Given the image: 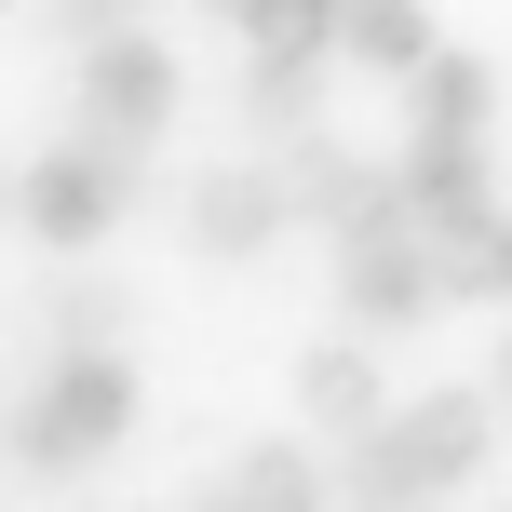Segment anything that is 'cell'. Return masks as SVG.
Segmentation results:
<instances>
[{
  "mask_svg": "<svg viewBox=\"0 0 512 512\" xmlns=\"http://www.w3.org/2000/svg\"><path fill=\"white\" fill-rule=\"evenodd\" d=\"M122 432H135V364L122 351H54L41 378H27V405H14V472L27 486H68V472L108 459Z\"/></svg>",
  "mask_w": 512,
  "mask_h": 512,
  "instance_id": "7a4b0ae2",
  "label": "cell"
},
{
  "mask_svg": "<svg viewBox=\"0 0 512 512\" xmlns=\"http://www.w3.org/2000/svg\"><path fill=\"white\" fill-rule=\"evenodd\" d=\"M122 203H135V162L122 149H41L14 176V216H27V243H54V256H95L108 230H122Z\"/></svg>",
  "mask_w": 512,
  "mask_h": 512,
  "instance_id": "5b68a950",
  "label": "cell"
},
{
  "mask_svg": "<svg viewBox=\"0 0 512 512\" xmlns=\"http://www.w3.org/2000/svg\"><path fill=\"white\" fill-rule=\"evenodd\" d=\"M230 499L243 512H337V472L310 459V445H243V459H230Z\"/></svg>",
  "mask_w": 512,
  "mask_h": 512,
  "instance_id": "ba28073f",
  "label": "cell"
},
{
  "mask_svg": "<svg viewBox=\"0 0 512 512\" xmlns=\"http://www.w3.org/2000/svg\"><path fill=\"white\" fill-rule=\"evenodd\" d=\"M324 54H337V68L405 81L418 54H432V14H418V0H337V14H324Z\"/></svg>",
  "mask_w": 512,
  "mask_h": 512,
  "instance_id": "52a82bcc",
  "label": "cell"
},
{
  "mask_svg": "<svg viewBox=\"0 0 512 512\" xmlns=\"http://www.w3.org/2000/svg\"><path fill=\"white\" fill-rule=\"evenodd\" d=\"M189 243H203V256H256V243H283V189H270V162H216V176L189 189Z\"/></svg>",
  "mask_w": 512,
  "mask_h": 512,
  "instance_id": "8992f818",
  "label": "cell"
},
{
  "mask_svg": "<svg viewBox=\"0 0 512 512\" xmlns=\"http://www.w3.org/2000/svg\"><path fill=\"white\" fill-rule=\"evenodd\" d=\"M310 418H324V432H378V418H391V378H378V364H364V337H337V351H310Z\"/></svg>",
  "mask_w": 512,
  "mask_h": 512,
  "instance_id": "9c48e42d",
  "label": "cell"
},
{
  "mask_svg": "<svg viewBox=\"0 0 512 512\" xmlns=\"http://www.w3.org/2000/svg\"><path fill=\"white\" fill-rule=\"evenodd\" d=\"M486 432H499L486 391H418V405H391L378 432H351L337 499H445V486L486 472Z\"/></svg>",
  "mask_w": 512,
  "mask_h": 512,
  "instance_id": "6da1fadb",
  "label": "cell"
},
{
  "mask_svg": "<svg viewBox=\"0 0 512 512\" xmlns=\"http://www.w3.org/2000/svg\"><path fill=\"white\" fill-rule=\"evenodd\" d=\"M337 512H445V499H337Z\"/></svg>",
  "mask_w": 512,
  "mask_h": 512,
  "instance_id": "30bf717a",
  "label": "cell"
},
{
  "mask_svg": "<svg viewBox=\"0 0 512 512\" xmlns=\"http://www.w3.org/2000/svg\"><path fill=\"white\" fill-rule=\"evenodd\" d=\"M162 122H176V54L149 41V27H108V41H81V149H162Z\"/></svg>",
  "mask_w": 512,
  "mask_h": 512,
  "instance_id": "277c9868",
  "label": "cell"
},
{
  "mask_svg": "<svg viewBox=\"0 0 512 512\" xmlns=\"http://www.w3.org/2000/svg\"><path fill=\"white\" fill-rule=\"evenodd\" d=\"M337 310H351V337L445 310V297H432V230L405 216V189H378V203H364L351 230H337Z\"/></svg>",
  "mask_w": 512,
  "mask_h": 512,
  "instance_id": "3957f363",
  "label": "cell"
},
{
  "mask_svg": "<svg viewBox=\"0 0 512 512\" xmlns=\"http://www.w3.org/2000/svg\"><path fill=\"white\" fill-rule=\"evenodd\" d=\"M189 512H243V499H230V486H203V499H189Z\"/></svg>",
  "mask_w": 512,
  "mask_h": 512,
  "instance_id": "8fae6325",
  "label": "cell"
}]
</instances>
